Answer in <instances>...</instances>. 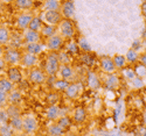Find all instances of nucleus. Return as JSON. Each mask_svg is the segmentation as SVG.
Instances as JSON below:
<instances>
[{"label": "nucleus", "mask_w": 146, "mask_h": 136, "mask_svg": "<svg viewBox=\"0 0 146 136\" xmlns=\"http://www.w3.org/2000/svg\"><path fill=\"white\" fill-rule=\"evenodd\" d=\"M7 112H8L9 118H11V116H15V115H20V109H19V107L15 106V105H11V106L7 108Z\"/></svg>", "instance_id": "79ce46f5"}, {"label": "nucleus", "mask_w": 146, "mask_h": 136, "mask_svg": "<svg viewBox=\"0 0 146 136\" xmlns=\"http://www.w3.org/2000/svg\"><path fill=\"white\" fill-rule=\"evenodd\" d=\"M63 44H64V39L58 33L53 35L52 37L47 39V41H46V47L48 50H50V51H58L60 49L63 47Z\"/></svg>", "instance_id": "39448f33"}, {"label": "nucleus", "mask_w": 146, "mask_h": 136, "mask_svg": "<svg viewBox=\"0 0 146 136\" xmlns=\"http://www.w3.org/2000/svg\"><path fill=\"white\" fill-rule=\"evenodd\" d=\"M36 1H42V3H43V1H44V0H36Z\"/></svg>", "instance_id": "864d4df0"}, {"label": "nucleus", "mask_w": 146, "mask_h": 136, "mask_svg": "<svg viewBox=\"0 0 146 136\" xmlns=\"http://www.w3.org/2000/svg\"><path fill=\"white\" fill-rule=\"evenodd\" d=\"M0 136H14V130L9 126V123L0 125Z\"/></svg>", "instance_id": "72a5a7b5"}, {"label": "nucleus", "mask_w": 146, "mask_h": 136, "mask_svg": "<svg viewBox=\"0 0 146 136\" xmlns=\"http://www.w3.org/2000/svg\"><path fill=\"white\" fill-rule=\"evenodd\" d=\"M133 70H135L137 77H140V78L146 77V66H145V65H143V64H137Z\"/></svg>", "instance_id": "4c0bfd02"}, {"label": "nucleus", "mask_w": 146, "mask_h": 136, "mask_svg": "<svg viewBox=\"0 0 146 136\" xmlns=\"http://www.w3.org/2000/svg\"><path fill=\"white\" fill-rule=\"evenodd\" d=\"M14 5L20 11H31L34 6V0H15Z\"/></svg>", "instance_id": "393cba45"}, {"label": "nucleus", "mask_w": 146, "mask_h": 136, "mask_svg": "<svg viewBox=\"0 0 146 136\" xmlns=\"http://www.w3.org/2000/svg\"><path fill=\"white\" fill-rule=\"evenodd\" d=\"M9 121V115L7 109L4 107H0V125H4V123H8Z\"/></svg>", "instance_id": "58836bf2"}, {"label": "nucleus", "mask_w": 146, "mask_h": 136, "mask_svg": "<svg viewBox=\"0 0 146 136\" xmlns=\"http://www.w3.org/2000/svg\"><path fill=\"white\" fill-rule=\"evenodd\" d=\"M55 122H56L62 129H64L66 131L71 127V119H70L68 115H61Z\"/></svg>", "instance_id": "7c9ffc66"}, {"label": "nucleus", "mask_w": 146, "mask_h": 136, "mask_svg": "<svg viewBox=\"0 0 146 136\" xmlns=\"http://www.w3.org/2000/svg\"><path fill=\"white\" fill-rule=\"evenodd\" d=\"M88 85L92 90H98L101 87V79L95 72L89 71L88 72Z\"/></svg>", "instance_id": "aec40b11"}, {"label": "nucleus", "mask_w": 146, "mask_h": 136, "mask_svg": "<svg viewBox=\"0 0 146 136\" xmlns=\"http://www.w3.org/2000/svg\"><path fill=\"white\" fill-rule=\"evenodd\" d=\"M33 18H34V15H33L32 13H21V14L17 18V26H18L20 29H22V30L27 29Z\"/></svg>", "instance_id": "2eb2a0df"}, {"label": "nucleus", "mask_w": 146, "mask_h": 136, "mask_svg": "<svg viewBox=\"0 0 146 136\" xmlns=\"http://www.w3.org/2000/svg\"><path fill=\"white\" fill-rule=\"evenodd\" d=\"M67 53L68 54H72V55H78L81 53V49H80L78 43L75 42V41L69 42L68 45H67Z\"/></svg>", "instance_id": "c9c22d12"}, {"label": "nucleus", "mask_w": 146, "mask_h": 136, "mask_svg": "<svg viewBox=\"0 0 146 136\" xmlns=\"http://www.w3.org/2000/svg\"><path fill=\"white\" fill-rule=\"evenodd\" d=\"M13 90H14V84L12 83L7 77L6 78H0V91L8 94Z\"/></svg>", "instance_id": "a878e982"}, {"label": "nucleus", "mask_w": 146, "mask_h": 136, "mask_svg": "<svg viewBox=\"0 0 146 136\" xmlns=\"http://www.w3.org/2000/svg\"><path fill=\"white\" fill-rule=\"evenodd\" d=\"M112 60L115 63V66L117 70H123L124 68H126L127 65V60L125 58L124 55H119V54H116L113 57H112Z\"/></svg>", "instance_id": "5701e85b"}, {"label": "nucleus", "mask_w": 146, "mask_h": 136, "mask_svg": "<svg viewBox=\"0 0 146 136\" xmlns=\"http://www.w3.org/2000/svg\"><path fill=\"white\" fill-rule=\"evenodd\" d=\"M6 69H7V63L5 62V59L3 57H0V73L5 72Z\"/></svg>", "instance_id": "a18cd8bd"}, {"label": "nucleus", "mask_w": 146, "mask_h": 136, "mask_svg": "<svg viewBox=\"0 0 146 136\" xmlns=\"http://www.w3.org/2000/svg\"><path fill=\"white\" fill-rule=\"evenodd\" d=\"M11 40V35L7 28L5 27H0V45H6L9 43Z\"/></svg>", "instance_id": "473e14b6"}, {"label": "nucleus", "mask_w": 146, "mask_h": 136, "mask_svg": "<svg viewBox=\"0 0 146 136\" xmlns=\"http://www.w3.org/2000/svg\"><path fill=\"white\" fill-rule=\"evenodd\" d=\"M41 19H42L43 23L57 27L58 23L62 21L63 18L61 15L60 11H44L41 15Z\"/></svg>", "instance_id": "20e7f679"}, {"label": "nucleus", "mask_w": 146, "mask_h": 136, "mask_svg": "<svg viewBox=\"0 0 146 136\" xmlns=\"http://www.w3.org/2000/svg\"><path fill=\"white\" fill-rule=\"evenodd\" d=\"M7 78L13 83V84H19L22 80V72L18 66H9L6 70Z\"/></svg>", "instance_id": "ddd939ff"}, {"label": "nucleus", "mask_w": 146, "mask_h": 136, "mask_svg": "<svg viewBox=\"0 0 146 136\" xmlns=\"http://www.w3.org/2000/svg\"><path fill=\"white\" fill-rule=\"evenodd\" d=\"M20 64L22 66H25V68H28V69L35 68L36 64H38V56L28 54V53L25 51L21 56V63Z\"/></svg>", "instance_id": "4468645a"}, {"label": "nucleus", "mask_w": 146, "mask_h": 136, "mask_svg": "<svg viewBox=\"0 0 146 136\" xmlns=\"http://www.w3.org/2000/svg\"><path fill=\"white\" fill-rule=\"evenodd\" d=\"M78 45H80V49L84 53H91V47L90 44L88 43V41L86 39H81L80 42H78Z\"/></svg>", "instance_id": "ea45409f"}, {"label": "nucleus", "mask_w": 146, "mask_h": 136, "mask_svg": "<svg viewBox=\"0 0 146 136\" xmlns=\"http://www.w3.org/2000/svg\"><path fill=\"white\" fill-rule=\"evenodd\" d=\"M22 101V94L18 90H13L12 92L8 93V105H15L19 106Z\"/></svg>", "instance_id": "412c9836"}, {"label": "nucleus", "mask_w": 146, "mask_h": 136, "mask_svg": "<svg viewBox=\"0 0 146 136\" xmlns=\"http://www.w3.org/2000/svg\"><path fill=\"white\" fill-rule=\"evenodd\" d=\"M43 26V21L41 19V16H34L29 23V26H28V29L31 30H34V32H40L41 28Z\"/></svg>", "instance_id": "2f4dec72"}, {"label": "nucleus", "mask_w": 146, "mask_h": 136, "mask_svg": "<svg viewBox=\"0 0 146 136\" xmlns=\"http://www.w3.org/2000/svg\"><path fill=\"white\" fill-rule=\"evenodd\" d=\"M8 105V94L0 91V107Z\"/></svg>", "instance_id": "c03bdc74"}, {"label": "nucleus", "mask_w": 146, "mask_h": 136, "mask_svg": "<svg viewBox=\"0 0 146 136\" xmlns=\"http://www.w3.org/2000/svg\"><path fill=\"white\" fill-rule=\"evenodd\" d=\"M125 58L127 60V64H136L139 59V53L136 50V49L131 48L125 54Z\"/></svg>", "instance_id": "c756f323"}, {"label": "nucleus", "mask_w": 146, "mask_h": 136, "mask_svg": "<svg viewBox=\"0 0 146 136\" xmlns=\"http://www.w3.org/2000/svg\"><path fill=\"white\" fill-rule=\"evenodd\" d=\"M42 7L44 11H60L61 3L60 0H44Z\"/></svg>", "instance_id": "cd10ccee"}, {"label": "nucleus", "mask_w": 146, "mask_h": 136, "mask_svg": "<svg viewBox=\"0 0 146 136\" xmlns=\"http://www.w3.org/2000/svg\"><path fill=\"white\" fill-rule=\"evenodd\" d=\"M140 11H141V14L146 21V0H143L141 1V5H140Z\"/></svg>", "instance_id": "49530a36"}, {"label": "nucleus", "mask_w": 146, "mask_h": 136, "mask_svg": "<svg viewBox=\"0 0 146 136\" xmlns=\"http://www.w3.org/2000/svg\"><path fill=\"white\" fill-rule=\"evenodd\" d=\"M87 118H88V112H87V109L83 107H77L74 110V113H72V121L77 123V125H81V123L86 122Z\"/></svg>", "instance_id": "dca6fc26"}, {"label": "nucleus", "mask_w": 146, "mask_h": 136, "mask_svg": "<svg viewBox=\"0 0 146 136\" xmlns=\"http://www.w3.org/2000/svg\"><path fill=\"white\" fill-rule=\"evenodd\" d=\"M64 136H77L76 134H72V133H66Z\"/></svg>", "instance_id": "3c124183"}, {"label": "nucleus", "mask_w": 146, "mask_h": 136, "mask_svg": "<svg viewBox=\"0 0 146 136\" xmlns=\"http://www.w3.org/2000/svg\"><path fill=\"white\" fill-rule=\"evenodd\" d=\"M132 85H133V87L135 89H141L143 86H144V81H143V78L140 77H136V78H133L131 80Z\"/></svg>", "instance_id": "37998d69"}, {"label": "nucleus", "mask_w": 146, "mask_h": 136, "mask_svg": "<svg viewBox=\"0 0 146 136\" xmlns=\"http://www.w3.org/2000/svg\"><path fill=\"white\" fill-rule=\"evenodd\" d=\"M22 40L25 42V44H29V43H36L41 41V34L40 32H34L31 29H25L22 34Z\"/></svg>", "instance_id": "f8f14e48"}, {"label": "nucleus", "mask_w": 146, "mask_h": 136, "mask_svg": "<svg viewBox=\"0 0 146 136\" xmlns=\"http://www.w3.org/2000/svg\"><path fill=\"white\" fill-rule=\"evenodd\" d=\"M4 53H5V49L3 45H0V57H3L4 56Z\"/></svg>", "instance_id": "8fccbe9b"}, {"label": "nucleus", "mask_w": 146, "mask_h": 136, "mask_svg": "<svg viewBox=\"0 0 146 136\" xmlns=\"http://www.w3.org/2000/svg\"><path fill=\"white\" fill-rule=\"evenodd\" d=\"M8 123L14 131H22V118L20 115L11 116Z\"/></svg>", "instance_id": "b1692460"}, {"label": "nucleus", "mask_w": 146, "mask_h": 136, "mask_svg": "<svg viewBox=\"0 0 146 136\" xmlns=\"http://www.w3.org/2000/svg\"><path fill=\"white\" fill-rule=\"evenodd\" d=\"M29 80L33 83V84H35V85H42V84H44V81H46V79H47V77H46V72L44 71H42L41 69H39V68H32L31 69V71H29Z\"/></svg>", "instance_id": "0eeeda50"}, {"label": "nucleus", "mask_w": 146, "mask_h": 136, "mask_svg": "<svg viewBox=\"0 0 146 136\" xmlns=\"http://www.w3.org/2000/svg\"><path fill=\"white\" fill-rule=\"evenodd\" d=\"M60 13L63 19H71L75 14V4L72 0H67L66 3L61 5Z\"/></svg>", "instance_id": "1a4fd4ad"}, {"label": "nucleus", "mask_w": 146, "mask_h": 136, "mask_svg": "<svg viewBox=\"0 0 146 136\" xmlns=\"http://www.w3.org/2000/svg\"><path fill=\"white\" fill-rule=\"evenodd\" d=\"M4 3H6V4H9V3H14L15 0H3Z\"/></svg>", "instance_id": "603ef678"}, {"label": "nucleus", "mask_w": 146, "mask_h": 136, "mask_svg": "<svg viewBox=\"0 0 146 136\" xmlns=\"http://www.w3.org/2000/svg\"><path fill=\"white\" fill-rule=\"evenodd\" d=\"M104 85L108 90H116L119 86V78L115 75V73L106 75V78L104 80Z\"/></svg>", "instance_id": "a211bd4d"}, {"label": "nucleus", "mask_w": 146, "mask_h": 136, "mask_svg": "<svg viewBox=\"0 0 146 136\" xmlns=\"http://www.w3.org/2000/svg\"><path fill=\"white\" fill-rule=\"evenodd\" d=\"M100 64H101V69L104 73L106 75H111V73H115L117 71L115 63L112 60V57H109V56H103L100 58Z\"/></svg>", "instance_id": "6e6552de"}, {"label": "nucleus", "mask_w": 146, "mask_h": 136, "mask_svg": "<svg viewBox=\"0 0 146 136\" xmlns=\"http://www.w3.org/2000/svg\"><path fill=\"white\" fill-rule=\"evenodd\" d=\"M57 27L55 26H50V24H43L41 30H40V34H41V37H44L46 40L52 37L53 35L57 34Z\"/></svg>", "instance_id": "4be33fe9"}, {"label": "nucleus", "mask_w": 146, "mask_h": 136, "mask_svg": "<svg viewBox=\"0 0 146 136\" xmlns=\"http://www.w3.org/2000/svg\"><path fill=\"white\" fill-rule=\"evenodd\" d=\"M60 66H61V63H60V59H58V53L57 51H50L47 55L44 72L48 76L54 77L57 75Z\"/></svg>", "instance_id": "f257e3e1"}, {"label": "nucleus", "mask_w": 146, "mask_h": 136, "mask_svg": "<svg viewBox=\"0 0 146 136\" xmlns=\"http://www.w3.org/2000/svg\"><path fill=\"white\" fill-rule=\"evenodd\" d=\"M43 44L41 42H36V43H29V44H26L25 45V51L28 53V54H32V55H35L38 56L40 55L42 51H43Z\"/></svg>", "instance_id": "6ab92c4d"}, {"label": "nucleus", "mask_w": 146, "mask_h": 136, "mask_svg": "<svg viewBox=\"0 0 146 136\" xmlns=\"http://www.w3.org/2000/svg\"><path fill=\"white\" fill-rule=\"evenodd\" d=\"M58 59H60L61 65L62 64H70V57H69V54L67 51L58 53Z\"/></svg>", "instance_id": "a19ab883"}, {"label": "nucleus", "mask_w": 146, "mask_h": 136, "mask_svg": "<svg viewBox=\"0 0 146 136\" xmlns=\"http://www.w3.org/2000/svg\"><path fill=\"white\" fill-rule=\"evenodd\" d=\"M81 91H82V85L80 83H75V81H71L69 84V86L67 87L66 90V95L68 99H70V100H75V99H77L81 94Z\"/></svg>", "instance_id": "9b49d317"}, {"label": "nucleus", "mask_w": 146, "mask_h": 136, "mask_svg": "<svg viewBox=\"0 0 146 136\" xmlns=\"http://www.w3.org/2000/svg\"><path fill=\"white\" fill-rule=\"evenodd\" d=\"M21 56H22V54L19 50H17L14 48H9V49H6L5 50L3 58L5 59L7 65L17 66L21 63Z\"/></svg>", "instance_id": "7ed1b4c3"}, {"label": "nucleus", "mask_w": 146, "mask_h": 136, "mask_svg": "<svg viewBox=\"0 0 146 136\" xmlns=\"http://www.w3.org/2000/svg\"><path fill=\"white\" fill-rule=\"evenodd\" d=\"M69 84H70V81L58 78V79H56L54 81L53 89H54L55 92H66V90H67V87L69 86Z\"/></svg>", "instance_id": "bb28decb"}, {"label": "nucleus", "mask_w": 146, "mask_h": 136, "mask_svg": "<svg viewBox=\"0 0 146 136\" xmlns=\"http://www.w3.org/2000/svg\"><path fill=\"white\" fill-rule=\"evenodd\" d=\"M39 128V123L34 116H25L22 118V131L26 134H34Z\"/></svg>", "instance_id": "423d86ee"}, {"label": "nucleus", "mask_w": 146, "mask_h": 136, "mask_svg": "<svg viewBox=\"0 0 146 136\" xmlns=\"http://www.w3.org/2000/svg\"><path fill=\"white\" fill-rule=\"evenodd\" d=\"M57 75L61 79H64V80H68L71 83V80L75 77V71L70 66V64H62L58 69Z\"/></svg>", "instance_id": "9d476101"}, {"label": "nucleus", "mask_w": 146, "mask_h": 136, "mask_svg": "<svg viewBox=\"0 0 146 136\" xmlns=\"http://www.w3.org/2000/svg\"><path fill=\"white\" fill-rule=\"evenodd\" d=\"M81 60L83 62V64H86L87 66H92L95 64V57L91 53H84L81 56Z\"/></svg>", "instance_id": "f704fd0d"}, {"label": "nucleus", "mask_w": 146, "mask_h": 136, "mask_svg": "<svg viewBox=\"0 0 146 136\" xmlns=\"http://www.w3.org/2000/svg\"><path fill=\"white\" fill-rule=\"evenodd\" d=\"M47 130H48V135L49 136H64L66 135V130L61 128L56 122L50 125Z\"/></svg>", "instance_id": "c85d7f7f"}, {"label": "nucleus", "mask_w": 146, "mask_h": 136, "mask_svg": "<svg viewBox=\"0 0 146 136\" xmlns=\"http://www.w3.org/2000/svg\"><path fill=\"white\" fill-rule=\"evenodd\" d=\"M57 32L64 40L66 39H72L75 35L74 23H72V21L70 19H62V21H61L57 26Z\"/></svg>", "instance_id": "f03ea898"}, {"label": "nucleus", "mask_w": 146, "mask_h": 136, "mask_svg": "<svg viewBox=\"0 0 146 136\" xmlns=\"http://www.w3.org/2000/svg\"><path fill=\"white\" fill-rule=\"evenodd\" d=\"M138 60L140 62V64H143V65H145V66H146V53L140 54V55H139V59H138Z\"/></svg>", "instance_id": "de8ad7c7"}, {"label": "nucleus", "mask_w": 146, "mask_h": 136, "mask_svg": "<svg viewBox=\"0 0 146 136\" xmlns=\"http://www.w3.org/2000/svg\"><path fill=\"white\" fill-rule=\"evenodd\" d=\"M143 121H144V125L146 126V108L144 109V112H143Z\"/></svg>", "instance_id": "09e8293b"}, {"label": "nucleus", "mask_w": 146, "mask_h": 136, "mask_svg": "<svg viewBox=\"0 0 146 136\" xmlns=\"http://www.w3.org/2000/svg\"><path fill=\"white\" fill-rule=\"evenodd\" d=\"M121 73H123V77L125 79H127L129 81H131L133 78H136V72L135 70H133L132 68H124L123 70H121Z\"/></svg>", "instance_id": "e433bc0d"}, {"label": "nucleus", "mask_w": 146, "mask_h": 136, "mask_svg": "<svg viewBox=\"0 0 146 136\" xmlns=\"http://www.w3.org/2000/svg\"><path fill=\"white\" fill-rule=\"evenodd\" d=\"M46 115H47V119L49 120V121H56L62 114H61L60 107H58L56 104H53V105H50L49 107L47 108Z\"/></svg>", "instance_id": "f3484780"}]
</instances>
